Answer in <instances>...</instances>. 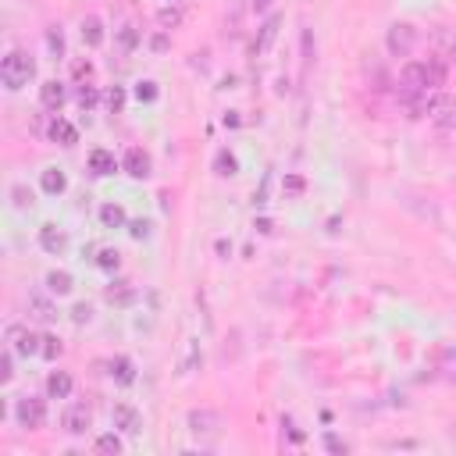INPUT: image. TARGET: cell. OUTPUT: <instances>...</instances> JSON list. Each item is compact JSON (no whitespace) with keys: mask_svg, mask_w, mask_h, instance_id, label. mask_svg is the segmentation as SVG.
<instances>
[{"mask_svg":"<svg viewBox=\"0 0 456 456\" xmlns=\"http://www.w3.org/2000/svg\"><path fill=\"white\" fill-rule=\"evenodd\" d=\"M32 75H36V61L25 50H8L4 61H0V82H4L11 93L22 90V86H29Z\"/></svg>","mask_w":456,"mask_h":456,"instance_id":"6da1fadb","label":"cell"},{"mask_svg":"<svg viewBox=\"0 0 456 456\" xmlns=\"http://www.w3.org/2000/svg\"><path fill=\"white\" fill-rule=\"evenodd\" d=\"M442 82V65H424V61H406L403 65V72H400V86H403V93H424L428 86H439Z\"/></svg>","mask_w":456,"mask_h":456,"instance_id":"7a4b0ae2","label":"cell"},{"mask_svg":"<svg viewBox=\"0 0 456 456\" xmlns=\"http://www.w3.org/2000/svg\"><path fill=\"white\" fill-rule=\"evenodd\" d=\"M14 417H18L22 428L36 431V428H43V421H47V406H43V400H36V396H22L14 403Z\"/></svg>","mask_w":456,"mask_h":456,"instance_id":"3957f363","label":"cell"},{"mask_svg":"<svg viewBox=\"0 0 456 456\" xmlns=\"http://www.w3.org/2000/svg\"><path fill=\"white\" fill-rule=\"evenodd\" d=\"M428 118H431V125L442 129V132L456 129V96H449V93L435 96V100L428 103Z\"/></svg>","mask_w":456,"mask_h":456,"instance_id":"277c9868","label":"cell"},{"mask_svg":"<svg viewBox=\"0 0 456 456\" xmlns=\"http://www.w3.org/2000/svg\"><path fill=\"white\" fill-rule=\"evenodd\" d=\"M413 43H417V29H413L410 22H396L388 29V36H385V47H388L392 57H406L413 50Z\"/></svg>","mask_w":456,"mask_h":456,"instance_id":"5b68a950","label":"cell"},{"mask_svg":"<svg viewBox=\"0 0 456 456\" xmlns=\"http://www.w3.org/2000/svg\"><path fill=\"white\" fill-rule=\"evenodd\" d=\"M8 342H11L14 353H22V357H32V353L43 349V335H32V331L22 328V324H11L8 328Z\"/></svg>","mask_w":456,"mask_h":456,"instance_id":"8992f818","label":"cell"},{"mask_svg":"<svg viewBox=\"0 0 456 456\" xmlns=\"http://www.w3.org/2000/svg\"><path fill=\"white\" fill-rule=\"evenodd\" d=\"M218 428H221V417L214 410H189V431L196 439H218Z\"/></svg>","mask_w":456,"mask_h":456,"instance_id":"52a82bcc","label":"cell"},{"mask_svg":"<svg viewBox=\"0 0 456 456\" xmlns=\"http://www.w3.org/2000/svg\"><path fill=\"white\" fill-rule=\"evenodd\" d=\"M111 421H114V428H121L125 435H139L143 431V413L136 406H129V403H118L111 410Z\"/></svg>","mask_w":456,"mask_h":456,"instance_id":"ba28073f","label":"cell"},{"mask_svg":"<svg viewBox=\"0 0 456 456\" xmlns=\"http://www.w3.org/2000/svg\"><path fill=\"white\" fill-rule=\"evenodd\" d=\"M90 424H93V417H90V410L82 406V403H72L65 410V417H61V428H65L68 435H86Z\"/></svg>","mask_w":456,"mask_h":456,"instance_id":"9c48e42d","label":"cell"},{"mask_svg":"<svg viewBox=\"0 0 456 456\" xmlns=\"http://www.w3.org/2000/svg\"><path fill=\"white\" fill-rule=\"evenodd\" d=\"M121 168H125V175H132V178H147L150 175V154L139 150V147H129L125 157H121Z\"/></svg>","mask_w":456,"mask_h":456,"instance_id":"30bf717a","label":"cell"},{"mask_svg":"<svg viewBox=\"0 0 456 456\" xmlns=\"http://www.w3.org/2000/svg\"><path fill=\"white\" fill-rule=\"evenodd\" d=\"M65 100H68V93H65V86H61L57 79H47L43 86H39V103H43L47 111H61Z\"/></svg>","mask_w":456,"mask_h":456,"instance_id":"8fae6325","label":"cell"},{"mask_svg":"<svg viewBox=\"0 0 456 456\" xmlns=\"http://www.w3.org/2000/svg\"><path fill=\"white\" fill-rule=\"evenodd\" d=\"M39 246H43L47 253H65L68 250V236L61 232L57 225H43L39 228Z\"/></svg>","mask_w":456,"mask_h":456,"instance_id":"7c38bea8","label":"cell"},{"mask_svg":"<svg viewBox=\"0 0 456 456\" xmlns=\"http://www.w3.org/2000/svg\"><path fill=\"white\" fill-rule=\"evenodd\" d=\"M25 307H29V318H32V321H39V324L57 321V307H54L50 300H43V296H36V293H32Z\"/></svg>","mask_w":456,"mask_h":456,"instance_id":"4fadbf2b","label":"cell"},{"mask_svg":"<svg viewBox=\"0 0 456 456\" xmlns=\"http://www.w3.org/2000/svg\"><path fill=\"white\" fill-rule=\"evenodd\" d=\"M103 300L107 303H114V307H129L132 300H136V289H132V282H111L107 289H103Z\"/></svg>","mask_w":456,"mask_h":456,"instance_id":"5bb4252c","label":"cell"},{"mask_svg":"<svg viewBox=\"0 0 456 456\" xmlns=\"http://www.w3.org/2000/svg\"><path fill=\"white\" fill-rule=\"evenodd\" d=\"M47 132H50L54 143H61V147H75L79 143V129L72 125V121H65V118H54Z\"/></svg>","mask_w":456,"mask_h":456,"instance_id":"9a60e30c","label":"cell"},{"mask_svg":"<svg viewBox=\"0 0 456 456\" xmlns=\"http://www.w3.org/2000/svg\"><path fill=\"white\" fill-rule=\"evenodd\" d=\"M72 375H68V371H54V375L47 378V396L50 400H68L72 396Z\"/></svg>","mask_w":456,"mask_h":456,"instance_id":"2e32d148","label":"cell"},{"mask_svg":"<svg viewBox=\"0 0 456 456\" xmlns=\"http://www.w3.org/2000/svg\"><path fill=\"white\" fill-rule=\"evenodd\" d=\"M114 168H118V160H114V154L111 150H93L90 154V172L93 175H114Z\"/></svg>","mask_w":456,"mask_h":456,"instance_id":"e0dca14e","label":"cell"},{"mask_svg":"<svg viewBox=\"0 0 456 456\" xmlns=\"http://www.w3.org/2000/svg\"><path fill=\"white\" fill-rule=\"evenodd\" d=\"M39 185H43V193H50V196H61V193L68 189V178H65V172L47 168L43 175H39Z\"/></svg>","mask_w":456,"mask_h":456,"instance_id":"ac0fdd59","label":"cell"},{"mask_svg":"<svg viewBox=\"0 0 456 456\" xmlns=\"http://www.w3.org/2000/svg\"><path fill=\"white\" fill-rule=\"evenodd\" d=\"M111 378H114L118 385H132V382H136V364H132L129 357H114V360H111Z\"/></svg>","mask_w":456,"mask_h":456,"instance_id":"d6986e66","label":"cell"},{"mask_svg":"<svg viewBox=\"0 0 456 456\" xmlns=\"http://www.w3.org/2000/svg\"><path fill=\"white\" fill-rule=\"evenodd\" d=\"M82 43H86V47H100L103 43V22L96 14L82 18Z\"/></svg>","mask_w":456,"mask_h":456,"instance_id":"ffe728a7","label":"cell"},{"mask_svg":"<svg viewBox=\"0 0 456 456\" xmlns=\"http://www.w3.org/2000/svg\"><path fill=\"white\" fill-rule=\"evenodd\" d=\"M278 22H282V18H278V14H271V18H267V22L260 25V36H257V47H253L257 54H264L267 47H271V43H275V36H278Z\"/></svg>","mask_w":456,"mask_h":456,"instance_id":"44dd1931","label":"cell"},{"mask_svg":"<svg viewBox=\"0 0 456 456\" xmlns=\"http://www.w3.org/2000/svg\"><path fill=\"white\" fill-rule=\"evenodd\" d=\"M236 172H239V160H236V154L218 150V154H214V175H221V178H232Z\"/></svg>","mask_w":456,"mask_h":456,"instance_id":"7402d4cb","label":"cell"},{"mask_svg":"<svg viewBox=\"0 0 456 456\" xmlns=\"http://www.w3.org/2000/svg\"><path fill=\"white\" fill-rule=\"evenodd\" d=\"M47 289H50V293H57V296H68L72 289H75V278L68 271H50L47 275Z\"/></svg>","mask_w":456,"mask_h":456,"instance_id":"603a6c76","label":"cell"},{"mask_svg":"<svg viewBox=\"0 0 456 456\" xmlns=\"http://www.w3.org/2000/svg\"><path fill=\"white\" fill-rule=\"evenodd\" d=\"M100 221L107 228H121V225H125V211H121L118 203H103L100 207Z\"/></svg>","mask_w":456,"mask_h":456,"instance_id":"cb8c5ba5","label":"cell"},{"mask_svg":"<svg viewBox=\"0 0 456 456\" xmlns=\"http://www.w3.org/2000/svg\"><path fill=\"white\" fill-rule=\"evenodd\" d=\"M118 264H121V253L111 250V246H103L96 253V267H103V271H118Z\"/></svg>","mask_w":456,"mask_h":456,"instance_id":"d4e9b609","label":"cell"},{"mask_svg":"<svg viewBox=\"0 0 456 456\" xmlns=\"http://www.w3.org/2000/svg\"><path fill=\"white\" fill-rule=\"evenodd\" d=\"M118 43H121V50H136V43H139V29L132 25V22H125L118 29Z\"/></svg>","mask_w":456,"mask_h":456,"instance_id":"484cf974","label":"cell"},{"mask_svg":"<svg viewBox=\"0 0 456 456\" xmlns=\"http://www.w3.org/2000/svg\"><path fill=\"white\" fill-rule=\"evenodd\" d=\"M47 47L54 57H65V32H61V25H50L47 29Z\"/></svg>","mask_w":456,"mask_h":456,"instance_id":"4316f807","label":"cell"},{"mask_svg":"<svg viewBox=\"0 0 456 456\" xmlns=\"http://www.w3.org/2000/svg\"><path fill=\"white\" fill-rule=\"evenodd\" d=\"M121 449H125V442L118 439V435H100L96 439V453H107V456H118Z\"/></svg>","mask_w":456,"mask_h":456,"instance_id":"83f0119b","label":"cell"},{"mask_svg":"<svg viewBox=\"0 0 456 456\" xmlns=\"http://www.w3.org/2000/svg\"><path fill=\"white\" fill-rule=\"evenodd\" d=\"M136 100H139V103H154V100H157V82H154V79L136 82Z\"/></svg>","mask_w":456,"mask_h":456,"instance_id":"f1b7e54d","label":"cell"},{"mask_svg":"<svg viewBox=\"0 0 456 456\" xmlns=\"http://www.w3.org/2000/svg\"><path fill=\"white\" fill-rule=\"evenodd\" d=\"M61 353H65L61 339H57V335H43V349H39V357H43V360H57Z\"/></svg>","mask_w":456,"mask_h":456,"instance_id":"f546056e","label":"cell"},{"mask_svg":"<svg viewBox=\"0 0 456 456\" xmlns=\"http://www.w3.org/2000/svg\"><path fill=\"white\" fill-rule=\"evenodd\" d=\"M103 100H107L111 114H121V107H125V90H121V86H111V90H107V96H103Z\"/></svg>","mask_w":456,"mask_h":456,"instance_id":"4dcf8cb0","label":"cell"},{"mask_svg":"<svg viewBox=\"0 0 456 456\" xmlns=\"http://www.w3.org/2000/svg\"><path fill=\"white\" fill-rule=\"evenodd\" d=\"M157 22H160L164 29H178V25H182V14H178L175 8H160V14H157Z\"/></svg>","mask_w":456,"mask_h":456,"instance_id":"1f68e13d","label":"cell"},{"mask_svg":"<svg viewBox=\"0 0 456 456\" xmlns=\"http://www.w3.org/2000/svg\"><path fill=\"white\" fill-rule=\"evenodd\" d=\"M96 100H100V93H96L93 86H79V107H82V111L96 107Z\"/></svg>","mask_w":456,"mask_h":456,"instance_id":"d6a6232c","label":"cell"},{"mask_svg":"<svg viewBox=\"0 0 456 456\" xmlns=\"http://www.w3.org/2000/svg\"><path fill=\"white\" fill-rule=\"evenodd\" d=\"M14 378V357H11V349H4L0 353V382H11Z\"/></svg>","mask_w":456,"mask_h":456,"instance_id":"836d02e7","label":"cell"},{"mask_svg":"<svg viewBox=\"0 0 456 456\" xmlns=\"http://www.w3.org/2000/svg\"><path fill=\"white\" fill-rule=\"evenodd\" d=\"M324 449H328V453H335V456H342L349 446L339 439V435H331V431H328V435H324Z\"/></svg>","mask_w":456,"mask_h":456,"instance_id":"e575fe53","label":"cell"},{"mask_svg":"<svg viewBox=\"0 0 456 456\" xmlns=\"http://www.w3.org/2000/svg\"><path fill=\"white\" fill-rule=\"evenodd\" d=\"M72 75H75L79 82H90V75H93V65H90V61H75V65H72Z\"/></svg>","mask_w":456,"mask_h":456,"instance_id":"d590c367","label":"cell"},{"mask_svg":"<svg viewBox=\"0 0 456 456\" xmlns=\"http://www.w3.org/2000/svg\"><path fill=\"white\" fill-rule=\"evenodd\" d=\"M11 196H14V207H22V211H25V207L32 203V193L25 189V185H14V189H11Z\"/></svg>","mask_w":456,"mask_h":456,"instance_id":"8d00e7d4","label":"cell"},{"mask_svg":"<svg viewBox=\"0 0 456 456\" xmlns=\"http://www.w3.org/2000/svg\"><path fill=\"white\" fill-rule=\"evenodd\" d=\"M72 318H75V324H90V318H93V307H90V303H79V307L72 310Z\"/></svg>","mask_w":456,"mask_h":456,"instance_id":"74e56055","label":"cell"},{"mask_svg":"<svg viewBox=\"0 0 456 456\" xmlns=\"http://www.w3.org/2000/svg\"><path fill=\"white\" fill-rule=\"evenodd\" d=\"M129 236H132V239H147V236H150V225H147V221H132V225H129Z\"/></svg>","mask_w":456,"mask_h":456,"instance_id":"f35d334b","label":"cell"},{"mask_svg":"<svg viewBox=\"0 0 456 456\" xmlns=\"http://www.w3.org/2000/svg\"><path fill=\"white\" fill-rule=\"evenodd\" d=\"M303 185H307V182H303L300 175H285V193L296 196V193H303Z\"/></svg>","mask_w":456,"mask_h":456,"instance_id":"ab89813d","label":"cell"},{"mask_svg":"<svg viewBox=\"0 0 456 456\" xmlns=\"http://www.w3.org/2000/svg\"><path fill=\"white\" fill-rule=\"evenodd\" d=\"M150 43H154V50H168V36H164V32H157V36L150 39Z\"/></svg>","mask_w":456,"mask_h":456,"instance_id":"60d3db41","label":"cell"},{"mask_svg":"<svg viewBox=\"0 0 456 456\" xmlns=\"http://www.w3.org/2000/svg\"><path fill=\"white\" fill-rule=\"evenodd\" d=\"M257 232H264V236H271V232H275V225H271V221H267V218H260V221H257Z\"/></svg>","mask_w":456,"mask_h":456,"instance_id":"b9f144b4","label":"cell"},{"mask_svg":"<svg viewBox=\"0 0 456 456\" xmlns=\"http://www.w3.org/2000/svg\"><path fill=\"white\" fill-rule=\"evenodd\" d=\"M214 246H218V253H221V257H228V253H232V242H228V239H218Z\"/></svg>","mask_w":456,"mask_h":456,"instance_id":"7bdbcfd3","label":"cell"},{"mask_svg":"<svg viewBox=\"0 0 456 456\" xmlns=\"http://www.w3.org/2000/svg\"><path fill=\"white\" fill-rule=\"evenodd\" d=\"M267 8V0H257V11H264Z\"/></svg>","mask_w":456,"mask_h":456,"instance_id":"ee69618b","label":"cell"},{"mask_svg":"<svg viewBox=\"0 0 456 456\" xmlns=\"http://www.w3.org/2000/svg\"><path fill=\"white\" fill-rule=\"evenodd\" d=\"M449 57H453V61H456V43H453V50H449Z\"/></svg>","mask_w":456,"mask_h":456,"instance_id":"f6af8a7d","label":"cell"}]
</instances>
